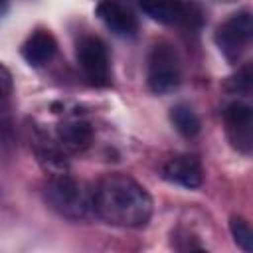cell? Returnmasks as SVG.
<instances>
[{"mask_svg":"<svg viewBox=\"0 0 253 253\" xmlns=\"http://www.w3.org/2000/svg\"><path fill=\"white\" fill-rule=\"evenodd\" d=\"M223 119H225V130L231 144L239 152L249 154L253 148V109L247 103L235 101L227 105Z\"/></svg>","mask_w":253,"mask_h":253,"instance_id":"obj_6","label":"cell"},{"mask_svg":"<svg viewBox=\"0 0 253 253\" xmlns=\"http://www.w3.org/2000/svg\"><path fill=\"white\" fill-rule=\"evenodd\" d=\"M170 121H172L174 128H176L182 136H186V138L196 136V134L200 132V128H202V121H200V117L196 115V111H194L192 107L184 105V103L174 105V107L170 109Z\"/></svg>","mask_w":253,"mask_h":253,"instance_id":"obj_12","label":"cell"},{"mask_svg":"<svg viewBox=\"0 0 253 253\" xmlns=\"http://www.w3.org/2000/svg\"><path fill=\"white\" fill-rule=\"evenodd\" d=\"M162 178L170 184L182 186V188H198L204 182V170L196 156L192 154H176L168 158L162 166Z\"/></svg>","mask_w":253,"mask_h":253,"instance_id":"obj_7","label":"cell"},{"mask_svg":"<svg viewBox=\"0 0 253 253\" xmlns=\"http://www.w3.org/2000/svg\"><path fill=\"white\" fill-rule=\"evenodd\" d=\"M97 16L99 20L117 36H134L136 30H138V24H136V18L119 2L115 0H103L99 2L97 6Z\"/></svg>","mask_w":253,"mask_h":253,"instance_id":"obj_8","label":"cell"},{"mask_svg":"<svg viewBox=\"0 0 253 253\" xmlns=\"http://www.w3.org/2000/svg\"><path fill=\"white\" fill-rule=\"evenodd\" d=\"M95 215L119 227H142L152 215V198L130 176L115 172L93 188Z\"/></svg>","mask_w":253,"mask_h":253,"instance_id":"obj_1","label":"cell"},{"mask_svg":"<svg viewBox=\"0 0 253 253\" xmlns=\"http://www.w3.org/2000/svg\"><path fill=\"white\" fill-rule=\"evenodd\" d=\"M140 10L154 22L172 26L186 16V6L182 0H136Z\"/></svg>","mask_w":253,"mask_h":253,"instance_id":"obj_10","label":"cell"},{"mask_svg":"<svg viewBox=\"0 0 253 253\" xmlns=\"http://www.w3.org/2000/svg\"><path fill=\"white\" fill-rule=\"evenodd\" d=\"M182 81V59L178 49L168 42L152 45L146 59V85L156 95L172 93Z\"/></svg>","mask_w":253,"mask_h":253,"instance_id":"obj_3","label":"cell"},{"mask_svg":"<svg viewBox=\"0 0 253 253\" xmlns=\"http://www.w3.org/2000/svg\"><path fill=\"white\" fill-rule=\"evenodd\" d=\"M229 231H231L235 243H237L243 251H247V253L253 251V231H251V227H249V223H247L245 217L233 215V217L229 219Z\"/></svg>","mask_w":253,"mask_h":253,"instance_id":"obj_13","label":"cell"},{"mask_svg":"<svg viewBox=\"0 0 253 253\" xmlns=\"http://www.w3.org/2000/svg\"><path fill=\"white\" fill-rule=\"evenodd\" d=\"M55 51H57V42L45 30H38L32 36H28V40L22 45L24 59L34 67H42V65L49 63L53 59Z\"/></svg>","mask_w":253,"mask_h":253,"instance_id":"obj_9","label":"cell"},{"mask_svg":"<svg viewBox=\"0 0 253 253\" xmlns=\"http://www.w3.org/2000/svg\"><path fill=\"white\" fill-rule=\"evenodd\" d=\"M93 140V130L83 121H71L57 126V142L67 152H81Z\"/></svg>","mask_w":253,"mask_h":253,"instance_id":"obj_11","label":"cell"},{"mask_svg":"<svg viewBox=\"0 0 253 253\" xmlns=\"http://www.w3.org/2000/svg\"><path fill=\"white\" fill-rule=\"evenodd\" d=\"M77 63L91 85L105 87L111 83V59L107 45L97 36H83L77 42Z\"/></svg>","mask_w":253,"mask_h":253,"instance_id":"obj_4","label":"cell"},{"mask_svg":"<svg viewBox=\"0 0 253 253\" xmlns=\"http://www.w3.org/2000/svg\"><path fill=\"white\" fill-rule=\"evenodd\" d=\"M43 200L55 213H59L61 217L73 219V221H83L95 215L93 190H89L83 182L63 172L55 174L45 184Z\"/></svg>","mask_w":253,"mask_h":253,"instance_id":"obj_2","label":"cell"},{"mask_svg":"<svg viewBox=\"0 0 253 253\" xmlns=\"http://www.w3.org/2000/svg\"><path fill=\"white\" fill-rule=\"evenodd\" d=\"M12 73L0 63V97H6V95H10V91H12Z\"/></svg>","mask_w":253,"mask_h":253,"instance_id":"obj_15","label":"cell"},{"mask_svg":"<svg viewBox=\"0 0 253 253\" xmlns=\"http://www.w3.org/2000/svg\"><path fill=\"white\" fill-rule=\"evenodd\" d=\"M233 83H235L233 85V91H237V93H249V89H251V69H249V65H245L239 71V75L235 77Z\"/></svg>","mask_w":253,"mask_h":253,"instance_id":"obj_14","label":"cell"},{"mask_svg":"<svg viewBox=\"0 0 253 253\" xmlns=\"http://www.w3.org/2000/svg\"><path fill=\"white\" fill-rule=\"evenodd\" d=\"M251 34H253L251 14L239 12V14H233L231 18H227L215 30V43L227 61H237L239 55L249 45Z\"/></svg>","mask_w":253,"mask_h":253,"instance_id":"obj_5","label":"cell"},{"mask_svg":"<svg viewBox=\"0 0 253 253\" xmlns=\"http://www.w3.org/2000/svg\"><path fill=\"white\" fill-rule=\"evenodd\" d=\"M2 6H4V0H0V12H2Z\"/></svg>","mask_w":253,"mask_h":253,"instance_id":"obj_16","label":"cell"}]
</instances>
